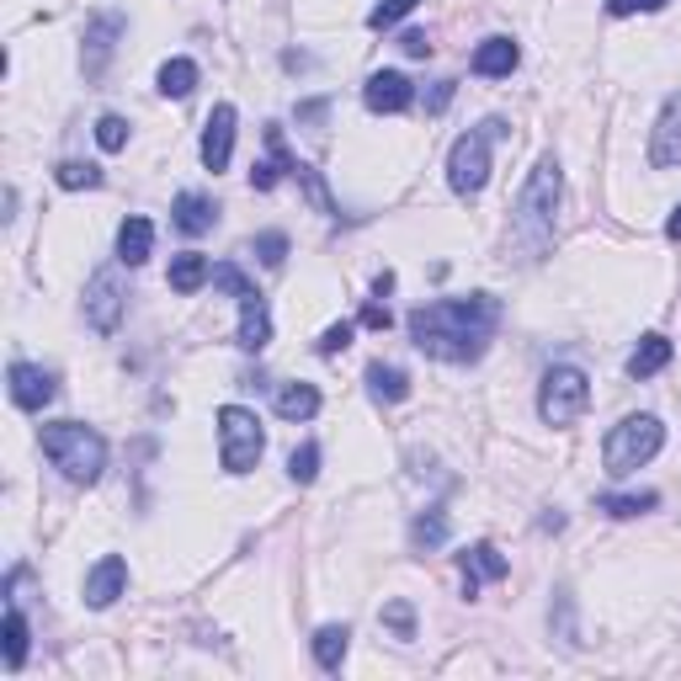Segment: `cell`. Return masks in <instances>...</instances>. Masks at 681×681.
<instances>
[{
	"instance_id": "33",
	"label": "cell",
	"mask_w": 681,
	"mask_h": 681,
	"mask_svg": "<svg viewBox=\"0 0 681 681\" xmlns=\"http://www.w3.org/2000/svg\"><path fill=\"white\" fill-rule=\"evenodd\" d=\"M250 250H256V256H261V267H283V261H288V235H283V229H267V235H256V240H250Z\"/></svg>"
},
{
	"instance_id": "25",
	"label": "cell",
	"mask_w": 681,
	"mask_h": 681,
	"mask_svg": "<svg viewBox=\"0 0 681 681\" xmlns=\"http://www.w3.org/2000/svg\"><path fill=\"white\" fill-rule=\"evenodd\" d=\"M122 27H128L122 17H97V22L86 27V53H91V59H86V70H91V75L107 65V53H112V38H118Z\"/></svg>"
},
{
	"instance_id": "36",
	"label": "cell",
	"mask_w": 681,
	"mask_h": 681,
	"mask_svg": "<svg viewBox=\"0 0 681 681\" xmlns=\"http://www.w3.org/2000/svg\"><path fill=\"white\" fill-rule=\"evenodd\" d=\"M352 336H357V325H352V319H340V325H330V330L315 340V352H319V357H336V352H346V346H352Z\"/></svg>"
},
{
	"instance_id": "16",
	"label": "cell",
	"mask_w": 681,
	"mask_h": 681,
	"mask_svg": "<svg viewBox=\"0 0 681 681\" xmlns=\"http://www.w3.org/2000/svg\"><path fill=\"white\" fill-rule=\"evenodd\" d=\"M170 224L197 240V235H208V229L219 224V203H214L208 193H181L176 203H170Z\"/></svg>"
},
{
	"instance_id": "9",
	"label": "cell",
	"mask_w": 681,
	"mask_h": 681,
	"mask_svg": "<svg viewBox=\"0 0 681 681\" xmlns=\"http://www.w3.org/2000/svg\"><path fill=\"white\" fill-rule=\"evenodd\" d=\"M6 384H11V405H17V411H43L53 394H59V378L38 363H11Z\"/></svg>"
},
{
	"instance_id": "15",
	"label": "cell",
	"mask_w": 681,
	"mask_h": 681,
	"mask_svg": "<svg viewBox=\"0 0 681 681\" xmlns=\"http://www.w3.org/2000/svg\"><path fill=\"white\" fill-rule=\"evenodd\" d=\"M267 340H272L267 298H261V288H245L240 293V330H235V346H240V352H267Z\"/></svg>"
},
{
	"instance_id": "26",
	"label": "cell",
	"mask_w": 681,
	"mask_h": 681,
	"mask_svg": "<svg viewBox=\"0 0 681 681\" xmlns=\"http://www.w3.org/2000/svg\"><path fill=\"white\" fill-rule=\"evenodd\" d=\"M208 277H214V267H208V256H197V250H181V256L170 261V288L176 293H197Z\"/></svg>"
},
{
	"instance_id": "1",
	"label": "cell",
	"mask_w": 681,
	"mask_h": 681,
	"mask_svg": "<svg viewBox=\"0 0 681 681\" xmlns=\"http://www.w3.org/2000/svg\"><path fill=\"white\" fill-rule=\"evenodd\" d=\"M415 352L437 357V363L468 367L490 352V340L501 330V298L495 293H468V298H437L405 315Z\"/></svg>"
},
{
	"instance_id": "30",
	"label": "cell",
	"mask_w": 681,
	"mask_h": 681,
	"mask_svg": "<svg viewBox=\"0 0 681 681\" xmlns=\"http://www.w3.org/2000/svg\"><path fill=\"white\" fill-rule=\"evenodd\" d=\"M53 181H59L65 193H86V187H101V170L86 166V160H65V166L53 170Z\"/></svg>"
},
{
	"instance_id": "12",
	"label": "cell",
	"mask_w": 681,
	"mask_h": 681,
	"mask_svg": "<svg viewBox=\"0 0 681 681\" xmlns=\"http://www.w3.org/2000/svg\"><path fill=\"white\" fill-rule=\"evenodd\" d=\"M650 166L655 170L681 166V97H665L655 128H650Z\"/></svg>"
},
{
	"instance_id": "39",
	"label": "cell",
	"mask_w": 681,
	"mask_h": 681,
	"mask_svg": "<svg viewBox=\"0 0 681 681\" xmlns=\"http://www.w3.org/2000/svg\"><path fill=\"white\" fill-rule=\"evenodd\" d=\"M665 0H608V17H639V11H660Z\"/></svg>"
},
{
	"instance_id": "18",
	"label": "cell",
	"mask_w": 681,
	"mask_h": 681,
	"mask_svg": "<svg viewBox=\"0 0 681 681\" xmlns=\"http://www.w3.org/2000/svg\"><path fill=\"white\" fill-rule=\"evenodd\" d=\"M522 65V49L511 43V38H485L480 49H474V75H485V80H501Z\"/></svg>"
},
{
	"instance_id": "35",
	"label": "cell",
	"mask_w": 681,
	"mask_h": 681,
	"mask_svg": "<svg viewBox=\"0 0 681 681\" xmlns=\"http://www.w3.org/2000/svg\"><path fill=\"white\" fill-rule=\"evenodd\" d=\"M384 629H394V639H405V644H411V639H415L411 602H384Z\"/></svg>"
},
{
	"instance_id": "14",
	"label": "cell",
	"mask_w": 681,
	"mask_h": 681,
	"mask_svg": "<svg viewBox=\"0 0 681 681\" xmlns=\"http://www.w3.org/2000/svg\"><path fill=\"white\" fill-rule=\"evenodd\" d=\"M122 585H128V560L122 554H101L91 564V575H86V608H112L122 596Z\"/></svg>"
},
{
	"instance_id": "32",
	"label": "cell",
	"mask_w": 681,
	"mask_h": 681,
	"mask_svg": "<svg viewBox=\"0 0 681 681\" xmlns=\"http://www.w3.org/2000/svg\"><path fill=\"white\" fill-rule=\"evenodd\" d=\"M288 474H293V485H315V480H319V442H304V447H293Z\"/></svg>"
},
{
	"instance_id": "42",
	"label": "cell",
	"mask_w": 681,
	"mask_h": 681,
	"mask_svg": "<svg viewBox=\"0 0 681 681\" xmlns=\"http://www.w3.org/2000/svg\"><path fill=\"white\" fill-rule=\"evenodd\" d=\"M298 118H304V122H319V118H325V101H304V107H298Z\"/></svg>"
},
{
	"instance_id": "41",
	"label": "cell",
	"mask_w": 681,
	"mask_h": 681,
	"mask_svg": "<svg viewBox=\"0 0 681 681\" xmlns=\"http://www.w3.org/2000/svg\"><path fill=\"white\" fill-rule=\"evenodd\" d=\"M453 91H458L453 80H437V86H432V97H426V112H447V101H453Z\"/></svg>"
},
{
	"instance_id": "11",
	"label": "cell",
	"mask_w": 681,
	"mask_h": 681,
	"mask_svg": "<svg viewBox=\"0 0 681 681\" xmlns=\"http://www.w3.org/2000/svg\"><path fill=\"white\" fill-rule=\"evenodd\" d=\"M363 101H367V112L394 118V112H411L415 86L399 70H373V75H367V86H363Z\"/></svg>"
},
{
	"instance_id": "6",
	"label": "cell",
	"mask_w": 681,
	"mask_h": 681,
	"mask_svg": "<svg viewBox=\"0 0 681 681\" xmlns=\"http://www.w3.org/2000/svg\"><path fill=\"white\" fill-rule=\"evenodd\" d=\"M591 405V378H585V367L575 363H560L543 373V384H537V415H543V426H575Z\"/></svg>"
},
{
	"instance_id": "17",
	"label": "cell",
	"mask_w": 681,
	"mask_h": 681,
	"mask_svg": "<svg viewBox=\"0 0 681 681\" xmlns=\"http://www.w3.org/2000/svg\"><path fill=\"white\" fill-rule=\"evenodd\" d=\"M267 149H272L267 160L250 166V187H256V193H272V187L293 170V155H288V145H283V128H277V122H267Z\"/></svg>"
},
{
	"instance_id": "37",
	"label": "cell",
	"mask_w": 681,
	"mask_h": 681,
	"mask_svg": "<svg viewBox=\"0 0 681 681\" xmlns=\"http://www.w3.org/2000/svg\"><path fill=\"white\" fill-rule=\"evenodd\" d=\"M214 288H224V293H235V298H240V293L256 288V283H250V277H245L235 261H219V267H214Z\"/></svg>"
},
{
	"instance_id": "21",
	"label": "cell",
	"mask_w": 681,
	"mask_h": 681,
	"mask_svg": "<svg viewBox=\"0 0 681 681\" xmlns=\"http://www.w3.org/2000/svg\"><path fill=\"white\" fill-rule=\"evenodd\" d=\"M309 650H315L319 671H340V660H346V650H352V629H346V623H325V629H315Z\"/></svg>"
},
{
	"instance_id": "13",
	"label": "cell",
	"mask_w": 681,
	"mask_h": 681,
	"mask_svg": "<svg viewBox=\"0 0 681 681\" xmlns=\"http://www.w3.org/2000/svg\"><path fill=\"white\" fill-rule=\"evenodd\" d=\"M458 564H463V596H468V602L480 596V585L485 581H506L511 575V564L501 560V549H495V543H474V549H463Z\"/></svg>"
},
{
	"instance_id": "20",
	"label": "cell",
	"mask_w": 681,
	"mask_h": 681,
	"mask_svg": "<svg viewBox=\"0 0 681 681\" xmlns=\"http://www.w3.org/2000/svg\"><path fill=\"white\" fill-rule=\"evenodd\" d=\"M367 394H373L378 405H399V399H411V373H405V367H389V363H373L367 367Z\"/></svg>"
},
{
	"instance_id": "29",
	"label": "cell",
	"mask_w": 681,
	"mask_h": 681,
	"mask_svg": "<svg viewBox=\"0 0 681 681\" xmlns=\"http://www.w3.org/2000/svg\"><path fill=\"white\" fill-rule=\"evenodd\" d=\"M660 495L655 490H639V495H596V511H608V516H644V511H655Z\"/></svg>"
},
{
	"instance_id": "22",
	"label": "cell",
	"mask_w": 681,
	"mask_h": 681,
	"mask_svg": "<svg viewBox=\"0 0 681 681\" xmlns=\"http://www.w3.org/2000/svg\"><path fill=\"white\" fill-rule=\"evenodd\" d=\"M665 363H671V340L660 336V330H650V336H639V346H633L629 378H655Z\"/></svg>"
},
{
	"instance_id": "24",
	"label": "cell",
	"mask_w": 681,
	"mask_h": 681,
	"mask_svg": "<svg viewBox=\"0 0 681 681\" xmlns=\"http://www.w3.org/2000/svg\"><path fill=\"white\" fill-rule=\"evenodd\" d=\"M277 415H283V421H315L319 389L315 384H283V389H277Z\"/></svg>"
},
{
	"instance_id": "2",
	"label": "cell",
	"mask_w": 681,
	"mask_h": 681,
	"mask_svg": "<svg viewBox=\"0 0 681 681\" xmlns=\"http://www.w3.org/2000/svg\"><path fill=\"white\" fill-rule=\"evenodd\" d=\"M560 193H564V176H560V160L543 155L533 166V176L522 181L516 193V214H511V240L527 261H543L549 245H554V214H560Z\"/></svg>"
},
{
	"instance_id": "5",
	"label": "cell",
	"mask_w": 681,
	"mask_h": 681,
	"mask_svg": "<svg viewBox=\"0 0 681 681\" xmlns=\"http://www.w3.org/2000/svg\"><path fill=\"white\" fill-rule=\"evenodd\" d=\"M501 134H511L506 122L485 118L480 128H468L463 139H453V149H447V187L458 197H474L490 181V145H495Z\"/></svg>"
},
{
	"instance_id": "8",
	"label": "cell",
	"mask_w": 681,
	"mask_h": 681,
	"mask_svg": "<svg viewBox=\"0 0 681 681\" xmlns=\"http://www.w3.org/2000/svg\"><path fill=\"white\" fill-rule=\"evenodd\" d=\"M122 309H128V293H122V277L112 267H101L91 283H86V325L112 336L122 325Z\"/></svg>"
},
{
	"instance_id": "38",
	"label": "cell",
	"mask_w": 681,
	"mask_h": 681,
	"mask_svg": "<svg viewBox=\"0 0 681 681\" xmlns=\"http://www.w3.org/2000/svg\"><path fill=\"white\" fill-rule=\"evenodd\" d=\"M367 325V330H389L394 325V315H389V304H378V298H373V304H363V315H357Z\"/></svg>"
},
{
	"instance_id": "10",
	"label": "cell",
	"mask_w": 681,
	"mask_h": 681,
	"mask_svg": "<svg viewBox=\"0 0 681 681\" xmlns=\"http://www.w3.org/2000/svg\"><path fill=\"white\" fill-rule=\"evenodd\" d=\"M235 128H240V112L219 101L214 112H208V128H203V166L214 170H229V155H235Z\"/></svg>"
},
{
	"instance_id": "27",
	"label": "cell",
	"mask_w": 681,
	"mask_h": 681,
	"mask_svg": "<svg viewBox=\"0 0 681 681\" xmlns=\"http://www.w3.org/2000/svg\"><path fill=\"white\" fill-rule=\"evenodd\" d=\"M193 91H197V65L193 59H166V65H160V97L181 101V97H193Z\"/></svg>"
},
{
	"instance_id": "4",
	"label": "cell",
	"mask_w": 681,
	"mask_h": 681,
	"mask_svg": "<svg viewBox=\"0 0 681 681\" xmlns=\"http://www.w3.org/2000/svg\"><path fill=\"white\" fill-rule=\"evenodd\" d=\"M660 447H665L660 415H623V421L608 432V442H602V463H608L612 480H629L633 468H644Z\"/></svg>"
},
{
	"instance_id": "19",
	"label": "cell",
	"mask_w": 681,
	"mask_h": 681,
	"mask_svg": "<svg viewBox=\"0 0 681 681\" xmlns=\"http://www.w3.org/2000/svg\"><path fill=\"white\" fill-rule=\"evenodd\" d=\"M149 250H155V224L139 219V214L122 219V229H118V261L122 267H145Z\"/></svg>"
},
{
	"instance_id": "43",
	"label": "cell",
	"mask_w": 681,
	"mask_h": 681,
	"mask_svg": "<svg viewBox=\"0 0 681 681\" xmlns=\"http://www.w3.org/2000/svg\"><path fill=\"white\" fill-rule=\"evenodd\" d=\"M665 240H681V203L671 208V219H665Z\"/></svg>"
},
{
	"instance_id": "28",
	"label": "cell",
	"mask_w": 681,
	"mask_h": 681,
	"mask_svg": "<svg viewBox=\"0 0 681 681\" xmlns=\"http://www.w3.org/2000/svg\"><path fill=\"white\" fill-rule=\"evenodd\" d=\"M22 665H27V618L11 602L6 608V671H22Z\"/></svg>"
},
{
	"instance_id": "31",
	"label": "cell",
	"mask_w": 681,
	"mask_h": 681,
	"mask_svg": "<svg viewBox=\"0 0 681 681\" xmlns=\"http://www.w3.org/2000/svg\"><path fill=\"white\" fill-rule=\"evenodd\" d=\"M415 6H421V0H378V6L367 11V27H373V32H389V27H399L411 17Z\"/></svg>"
},
{
	"instance_id": "34",
	"label": "cell",
	"mask_w": 681,
	"mask_h": 681,
	"mask_svg": "<svg viewBox=\"0 0 681 681\" xmlns=\"http://www.w3.org/2000/svg\"><path fill=\"white\" fill-rule=\"evenodd\" d=\"M97 145L107 149V155L128 149V118H118V112H101V118H97Z\"/></svg>"
},
{
	"instance_id": "40",
	"label": "cell",
	"mask_w": 681,
	"mask_h": 681,
	"mask_svg": "<svg viewBox=\"0 0 681 681\" xmlns=\"http://www.w3.org/2000/svg\"><path fill=\"white\" fill-rule=\"evenodd\" d=\"M399 49L411 53V59H426V53H432V38H426L421 27H411V32H399Z\"/></svg>"
},
{
	"instance_id": "3",
	"label": "cell",
	"mask_w": 681,
	"mask_h": 681,
	"mask_svg": "<svg viewBox=\"0 0 681 681\" xmlns=\"http://www.w3.org/2000/svg\"><path fill=\"white\" fill-rule=\"evenodd\" d=\"M43 453L70 485H97L107 468V442L86 421H53L43 426Z\"/></svg>"
},
{
	"instance_id": "7",
	"label": "cell",
	"mask_w": 681,
	"mask_h": 681,
	"mask_svg": "<svg viewBox=\"0 0 681 681\" xmlns=\"http://www.w3.org/2000/svg\"><path fill=\"white\" fill-rule=\"evenodd\" d=\"M267 453V426L261 415L245 411V405H224L219 411V463L224 474H250Z\"/></svg>"
},
{
	"instance_id": "23",
	"label": "cell",
	"mask_w": 681,
	"mask_h": 681,
	"mask_svg": "<svg viewBox=\"0 0 681 681\" xmlns=\"http://www.w3.org/2000/svg\"><path fill=\"white\" fill-rule=\"evenodd\" d=\"M447 533H453V522H447V511H442V506H426V511H421V516H415V527H411L415 554H437L442 543H447Z\"/></svg>"
}]
</instances>
